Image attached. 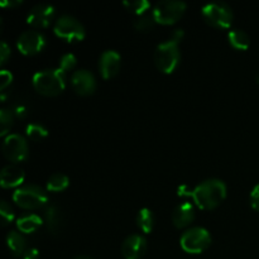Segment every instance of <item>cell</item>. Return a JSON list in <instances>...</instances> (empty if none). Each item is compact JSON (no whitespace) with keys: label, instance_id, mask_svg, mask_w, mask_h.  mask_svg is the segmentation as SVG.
Instances as JSON below:
<instances>
[{"label":"cell","instance_id":"1","mask_svg":"<svg viewBox=\"0 0 259 259\" xmlns=\"http://www.w3.org/2000/svg\"><path fill=\"white\" fill-rule=\"evenodd\" d=\"M179 195L191 197L199 209L212 210L219 206L227 197V186L222 180L210 179L194 189L181 186L179 189Z\"/></svg>","mask_w":259,"mask_h":259},{"label":"cell","instance_id":"2","mask_svg":"<svg viewBox=\"0 0 259 259\" xmlns=\"http://www.w3.org/2000/svg\"><path fill=\"white\" fill-rule=\"evenodd\" d=\"M184 38V30L176 29L168 40L159 43L154 51V65L161 72L172 73L177 68L181 58L180 42Z\"/></svg>","mask_w":259,"mask_h":259},{"label":"cell","instance_id":"3","mask_svg":"<svg viewBox=\"0 0 259 259\" xmlns=\"http://www.w3.org/2000/svg\"><path fill=\"white\" fill-rule=\"evenodd\" d=\"M66 73L61 68L38 71L33 76V88L45 96H57L65 90Z\"/></svg>","mask_w":259,"mask_h":259},{"label":"cell","instance_id":"4","mask_svg":"<svg viewBox=\"0 0 259 259\" xmlns=\"http://www.w3.org/2000/svg\"><path fill=\"white\" fill-rule=\"evenodd\" d=\"M13 200L19 207L24 210H37L47 205V191L37 185H25L15 190Z\"/></svg>","mask_w":259,"mask_h":259},{"label":"cell","instance_id":"5","mask_svg":"<svg viewBox=\"0 0 259 259\" xmlns=\"http://www.w3.org/2000/svg\"><path fill=\"white\" fill-rule=\"evenodd\" d=\"M186 3L179 0H163L157 3L152 10L157 24L172 25L179 22L186 12Z\"/></svg>","mask_w":259,"mask_h":259},{"label":"cell","instance_id":"6","mask_svg":"<svg viewBox=\"0 0 259 259\" xmlns=\"http://www.w3.org/2000/svg\"><path fill=\"white\" fill-rule=\"evenodd\" d=\"M205 22L218 29H228L233 24V10L225 3H209L201 10Z\"/></svg>","mask_w":259,"mask_h":259},{"label":"cell","instance_id":"7","mask_svg":"<svg viewBox=\"0 0 259 259\" xmlns=\"http://www.w3.org/2000/svg\"><path fill=\"white\" fill-rule=\"evenodd\" d=\"M53 32L58 38L68 43L81 42L85 38V27L72 15H61L55 23Z\"/></svg>","mask_w":259,"mask_h":259},{"label":"cell","instance_id":"8","mask_svg":"<svg viewBox=\"0 0 259 259\" xmlns=\"http://www.w3.org/2000/svg\"><path fill=\"white\" fill-rule=\"evenodd\" d=\"M181 248L190 254H200L211 244V235L206 229L200 227L191 228L182 234Z\"/></svg>","mask_w":259,"mask_h":259},{"label":"cell","instance_id":"9","mask_svg":"<svg viewBox=\"0 0 259 259\" xmlns=\"http://www.w3.org/2000/svg\"><path fill=\"white\" fill-rule=\"evenodd\" d=\"M3 154L10 162H23L28 158L29 147L27 139L20 134H9L3 142Z\"/></svg>","mask_w":259,"mask_h":259},{"label":"cell","instance_id":"10","mask_svg":"<svg viewBox=\"0 0 259 259\" xmlns=\"http://www.w3.org/2000/svg\"><path fill=\"white\" fill-rule=\"evenodd\" d=\"M46 46V38L37 30H25L19 35L17 47L20 53L25 56H34L42 52Z\"/></svg>","mask_w":259,"mask_h":259},{"label":"cell","instance_id":"11","mask_svg":"<svg viewBox=\"0 0 259 259\" xmlns=\"http://www.w3.org/2000/svg\"><path fill=\"white\" fill-rule=\"evenodd\" d=\"M71 85L76 94L81 96H89L96 90L95 76L88 70L75 71L71 76Z\"/></svg>","mask_w":259,"mask_h":259},{"label":"cell","instance_id":"12","mask_svg":"<svg viewBox=\"0 0 259 259\" xmlns=\"http://www.w3.org/2000/svg\"><path fill=\"white\" fill-rule=\"evenodd\" d=\"M55 17V8L48 4H38L28 13L27 23L34 28H47Z\"/></svg>","mask_w":259,"mask_h":259},{"label":"cell","instance_id":"13","mask_svg":"<svg viewBox=\"0 0 259 259\" xmlns=\"http://www.w3.org/2000/svg\"><path fill=\"white\" fill-rule=\"evenodd\" d=\"M120 55L116 51L108 50L103 52V55L100 56V61H99V70H100L103 78L109 80V78L115 77L120 70Z\"/></svg>","mask_w":259,"mask_h":259},{"label":"cell","instance_id":"14","mask_svg":"<svg viewBox=\"0 0 259 259\" xmlns=\"http://www.w3.org/2000/svg\"><path fill=\"white\" fill-rule=\"evenodd\" d=\"M147 252L146 238L132 234L121 244V254L125 259H141Z\"/></svg>","mask_w":259,"mask_h":259},{"label":"cell","instance_id":"15","mask_svg":"<svg viewBox=\"0 0 259 259\" xmlns=\"http://www.w3.org/2000/svg\"><path fill=\"white\" fill-rule=\"evenodd\" d=\"M25 175L20 167L15 164H8L2 169L0 175V184L4 189H14V187H22L24 182Z\"/></svg>","mask_w":259,"mask_h":259},{"label":"cell","instance_id":"16","mask_svg":"<svg viewBox=\"0 0 259 259\" xmlns=\"http://www.w3.org/2000/svg\"><path fill=\"white\" fill-rule=\"evenodd\" d=\"M195 219V210L189 201L181 202L172 212V223L177 229H184L189 227Z\"/></svg>","mask_w":259,"mask_h":259},{"label":"cell","instance_id":"17","mask_svg":"<svg viewBox=\"0 0 259 259\" xmlns=\"http://www.w3.org/2000/svg\"><path fill=\"white\" fill-rule=\"evenodd\" d=\"M45 223L52 234L60 233L63 228V223H65V218H63L60 207L56 206V205H50V206L46 207Z\"/></svg>","mask_w":259,"mask_h":259},{"label":"cell","instance_id":"18","mask_svg":"<svg viewBox=\"0 0 259 259\" xmlns=\"http://www.w3.org/2000/svg\"><path fill=\"white\" fill-rule=\"evenodd\" d=\"M7 244L10 252L14 255H17V257H22L28 249L27 239L24 238V235L20 232H15V230H12V232L8 233Z\"/></svg>","mask_w":259,"mask_h":259},{"label":"cell","instance_id":"19","mask_svg":"<svg viewBox=\"0 0 259 259\" xmlns=\"http://www.w3.org/2000/svg\"><path fill=\"white\" fill-rule=\"evenodd\" d=\"M43 224V219L39 215L27 214L20 217L17 220V228L22 234H30L38 230V228Z\"/></svg>","mask_w":259,"mask_h":259},{"label":"cell","instance_id":"20","mask_svg":"<svg viewBox=\"0 0 259 259\" xmlns=\"http://www.w3.org/2000/svg\"><path fill=\"white\" fill-rule=\"evenodd\" d=\"M228 40L230 46L238 51H245L250 46V38L244 30L242 29H233L228 33Z\"/></svg>","mask_w":259,"mask_h":259},{"label":"cell","instance_id":"21","mask_svg":"<svg viewBox=\"0 0 259 259\" xmlns=\"http://www.w3.org/2000/svg\"><path fill=\"white\" fill-rule=\"evenodd\" d=\"M137 225L144 234H148L153 230L154 215L148 207H143L142 210H139L138 215H137Z\"/></svg>","mask_w":259,"mask_h":259},{"label":"cell","instance_id":"22","mask_svg":"<svg viewBox=\"0 0 259 259\" xmlns=\"http://www.w3.org/2000/svg\"><path fill=\"white\" fill-rule=\"evenodd\" d=\"M70 185V180L63 174H53L47 181V191L48 192H62Z\"/></svg>","mask_w":259,"mask_h":259},{"label":"cell","instance_id":"23","mask_svg":"<svg viewBox=\"0 0 259 259\" xmlns=\"http://www.w3.org/2000/svg\"><path fill=\"white\" fill-rule=\"evenodd\" d=\"M25 134H27V137L30 141L39 142L43 141L45 138H47L48 131L45 125H42V124L32 123L28 124L27 128H25Z\"/></svg>","mask_w":259,"mask_h":259},{"label":"cell","instance_id":"24","mask_svg":"<svg viewBox=\"0 0 259 259\" xmlns=\"http://www.w3.org/2000/svg\"><path fill=\"white\" fill-rule=\"evenodd\" d=\"M156 24L157 23L152 14L139 15V17H137L133 22V27L136 28L138 32H142V33H147L149 32V30H152Z\"/></svg>","mask_w":259,"mask_h":259},{"label":"cell","instance_id":"25","mask_svg":"<svg viewBox=\"0 0 259 259\" xmlns=\"http://www.w3.org/2000/svg\"><path fill=\"white\" fill-rule=\"evenodd\" d=\"M14 114L12 113L10 109H2L0 110V136H9V132L12 129L13 123H14Z\"/></svg>","mask_w":259,"mask_h":259},{"label":"cell","instance_id":"26","mask_svg":"<svg viewBox=\"0 0 259 259\" xmlns=\"http://www.w3.org/2000/svg\"><path fill=\"white\" fill-rule=\"evenodd\" d=\"M123 5L129 10V12L137 14V17L147 14V10L151 8V3L147 2V0H132V2H124Z\"/></svg>","mask_w":259,"mask_h":259},{"label":"cell","instance_id":"27","mask_svg":"<svg viewBox=\"0 0 259 259\" xmlns=\"http://www.w3.org/2000/svg\"><path fill=\"white\" fill-rule=\"evenodd\" d=\"M10 110L18 119H25L29 115V105L24 100H17L15 103H13Z\"/></svg>","mask_w":259,"mask_h":259},{"label":"cell","instance_id":"28","mask_svg":"<svg viewBox=\"0 0 259 259\" xmlns=\"http://www.w3.org/2000/svg\"><path fill=\"white\" fill-rule=\"evenodd\" d=\"M76 63H77V60H76L75 55H72V53H66V55H63L62 57H61L60 67L58 68H61L63 72L67 73L68 71H71L75 68Z\"/></svg>","mask_w":259,"mask_h":259},{"label":"cell","instance_id":"29","mask_svg":"<svg viewBox=\"0 0 259 259\" xmlns=\"http://www.w3.org/2000/svg\"><path fill=\"white\" fill-rule=\"evenodd\" d=\"M0 215H2V223L4 227L14 220V211L7 201H2L0 204Z\"/></svg>","mask_w":259,"mask_h":259},{"label":"cell","instance_id":"30","mask_svg":"<svg viewBox=\"0 0 259 259\" xmlns=\"http://www.w3.org/2000/svg\"><path fill=\"white\" fill-rule=\"evenodd\" d=\"M12 82H13L12 72L3 68L2 72H0V90H2V93L3 91H7V89L12 85Z\"/></svg>","mask_w":259,"mask_h":259},{"label":"cell","instance_id":"31","mask_svg":"<svg viewBox=\"0 0 259 259\" xmlns=\"http://www.w3.org/2000/svg\"><path fill=\"white\" fill-rule=\"evenodd\" d=\"M250 206L259 211V184L250 192Z\"/></svg>","mask_w":259,"mask_h":259},{"label":"cell","instance_id":"32","mask_svg":"<svg viewBox=\"0 0 259 259\" xmlns=\"http://www.w3.org/2000/svg\"><path fill=\"white\" fill-rule=\"evenodd\" d=\"M10 57V47L8 46L7 42H2L0 46V60H2V65H5L7 61Z\"/></svg>","mask_w":259,"mask_h":259},{"label":"cell","instance_id":"33","mask_svg":"<svg viewBox=\"0 0 259 259\" xmlns=\"http://www.w3.org/2000/svg\"><path fill=\"white\" fill-rule=\"evenodd\" d=\"M39 257V252L37 248H28L27 252L20 257V259H38Z\"/></svg>","mask_w":259,"mask_h":259},{"label":"cell","instance_id":"34","mask_svg":"<svg viewBox=\"0 0 259 259\" xmlns=\"http://www.w3.org/2000/svg\"><path fill=\"white\" fill-rule=\"evenodd\" d=\"M20 4H22V0H3L0 2V5L3 8H17Z\"/></svg>","mask_w":259,"mask_h":259},{"label":"cell","instance_id":"35","mask_svg":"<svg viewBox=\"0 0 259 259\" xmlns=\"http://www.w3.org/2000/svg\"><path fill=\"white\" fill-rule=\"evenodd\" d=\"M75 259H93L91 257H88V255H80V257L75 258Z\"/></svg>","mask_w":259,"mask_h":259},{"label":"cell","instance_id":"36","mask_svg":"<svg viewBox=\"0 0 259 259\" xmlns=\"http://www.w3.org/2000/svg\"><path fill=\"white\" fill-rule=\"evenodd\" d=\"M257 82H258V85H259V75H258V77H257Z\"/></svg>","mask_w":259,"mask_h":259}]
</instances>
